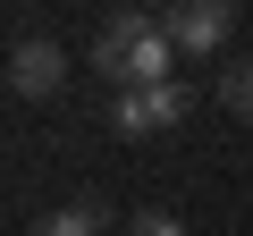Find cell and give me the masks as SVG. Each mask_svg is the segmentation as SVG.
I'll return each instance as SVG.
<instances>
[{"instance_id": "6da1fadb", "label": "cell", "mask_w": 253, "mask_h": 236, "mask_svg": "<svg viewBox=\"0 0 253 236\" xmlns=\"http://www.w3.org/2000/svg\"><path fill=\"white\" fill-rule=\"evenodd\" d=\"M93 68H101V76H118L126 93H144V84H169L177 51H169L161 17H144V9H118V17L101 26V42H93Z\"/></svg>"}, {"instance_id": "7a4b0ae2", "label": "cell", "mask_w": 253, "mask_h": 236, "mask_svg": "<svg viewBox=\"0 0 253 236\" xmlns=\"http://www.w3.org/2000/svg\"><path fill=\"white\" fill-rule=\"evenodd\" d=\"M186 110H194V93L169 76V84H144V93H118L110 127H118V135H161V127H177Z\"/></svg>"}, {"instance_id": "3957f363", "label": "cell", "mask_w": 253, "mask_h": 236, "mask_svg": "<svg viewBox=\"0 0 253 236\" xmlns=\"http://www.w3.org/2000/svg\"><path fill=\"white\" fill-rule=\"evenodd\" d=\"M228 26H236V17H228V0H186V9L161 17V34H169L177 59H211V51L228 42Z\"/></svg>"}, {"instance_id": "277c9868", "label": "cell", "mask_w": 253, "mask_h": 236, "mask_svg": "<svg viewBox=\"0 0 253 236\" xmlns=\"http://www.w3.org/2000/svg\"><path fill=\"white\" fill-rule=\"evenodd\" d=\"M9 84H17L26 101H51V93L68 84V51H59V42H42V34H26V42L9 51Z\"/></svg>"}, {"instance_id": "5b68a950", "label": "cell", "mask_w": 253, "mask_h": 236, "mask_svg": "<svg viewBox=\"0 0 253 236\" xmlns=\"http://www.w3.org/2000/svg\"><path fill=\"white\" fill-rule=\"evenodd\" d=\"M219 110H228V118H245V127H253V59H236V68H219Z\"/></svg>"}, {"instance_id": "8992f818", "label": "cell", "mask_w": 253, "mask_h": 236, "mask_svg": "<svg viewBox=\"0 0 253 236\" xmlns=\"http://www.w3.org/2000/svg\"><path fill=\"white\" fill-rule=\"evenodd\" d=\"M34 236H101V211L93 202H59L51 219H34Z\"/></svg>"}, {"instance_id": "52a82bcc", "label": "cell", "mask_w": 253, "mask_h": 236, "mask_svg": "<svg viewBox=\"0 0 253 236\" xmlns=\"http://www.w3.org/2000/svg\"><path fill=\"white\" fill-rule=\"evenodd\" d=\"M135 236H186V228H177L169 211H144V219H135Z\"/></svg>"}]
</instances>
